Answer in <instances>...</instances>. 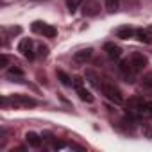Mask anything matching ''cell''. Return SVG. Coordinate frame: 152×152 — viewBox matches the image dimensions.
Instances as JSON below:
<instances>
[{"mask_svg": "<svg viewBox=\"0 0 152 152\" xmlns=\"http://www.w3.org/2000/svg\"><path fill=\"white\" fill-rule=\"evenodd\" d=\"M83 15L84 16H97L100 13V4L97 0H84L83 2Z\"/></svg>", "mask_w": 152, "mask_h": 152, "instance_id": "cell-4", "label": "cell"}, {"mask_svg": "<svg viewBox=\"0 0 152 152\" xmlns=\"http://www.w3.org/2000/svg\"><path fill=\"white\" fill-rule=\"evenodd\" d=\"M2 104H4V106L11 104L15 109H23V107H34V106H38V102H36L32 97L22 95V93H15V95H11L9 99H2Z\"/></svg>", "mask_w": 152, "mask_h": 152, "instance_id": "cell-1", "label": "cell"}, {"mask_svg": "<svg viewBox=\"0 0 152 152\" xmlns=\"http://www.w3.org/2000/svg\"><path fill=\"white\" fill-rule=\"evenodd\" d=\"M25 140H27L29 147H32V148H39L41 143H43V136H39L36 132H27L25 134Z\"/></svg>", "mask_w": 152, "mask_h": 152, "instance_id": "cell-9", "label": "cell"}, {"mask_svg": "<svg viewBox=\"0 0 152 152\" xmlns=\"http://www.w3.org/2000/svg\"><path fill=\"white\" fill-rule=\"evenodd\" d=\"M38 56H39V57H47V56H48V47L39 45V47H38Z\"/></svg>", "mask_w": 152, "mask_h": 152, "instance_id": "cell-19", "label": "cell"}, {"mask_svg": "<svg viewBox=\"0 0 152 152\" xmlns=\"http://www.w3.org/2000/svg\"><path fill=\"white\" fill-rule=\"evenodd\" d=\"M9 32H11V34H20V32H22V27H11Z\"/></svg>", "mask_w": 152, "mask_h": 152, "instance_id": "cell-23", "label": "cell"}, {"mask_svg": "<svg viewBox=\"0 0 152 152\" xmlns=\"http://www.w3.org/2000/svg\"><path fill=\"white\" fill-rule=\"evenodd\" d=\"M136 38H138L141 43H147V45L152 43V34H150L147 29H138V31H136Z\"/></svg>", "mask_w": 152, "mask_h": 152, "instance_id": "cell-12", "label": "cell"}, {"mask_svg": "<svg viewBox=\"0 0 152 152\" xmlns=\"http://www.w3.org/2000/svg\"><path fill=\"white\" fill-rule=\"evenodd\" d=\"M104 50L107 52V57H111V59H120V56H122V48L115 43H107L104 47Z\"/></svg>", "mask_w": 152, "mask_h": 152, "instance_id": "cell-10", "label": "cell"}, {"mask_svg": "<svg viewBox=\"0 0 152 152\" xmlns=\"http://www.w3.org/2000/svg\"><path fill=\"white\" fill-rule=\"evenodd\" d=\"M57 79H59V81H61V83H63L64 86H70V84L73 83V81H72V79L68 77V75H66V73L63 72V70H57Z\"/></svg>", "mask_w": 152, "mask_h": 152, "instance_id": "cell-17", "label": "cell"}, {"mask_svg": "<svg viewBox=\"0 0 152 152\" xmlns=\"http://www.w3.org/2000/svg\"><path fill=\"white\" fill-rule=\"evenodd\" d=\"M0 64H2V68H6V66L9 64V57H7V54H2V56H0Z\"/></svg>", "mask_w": 152, "mask_h": 152, "instance_id": "cell-21", "label": "cell"}, {"mask_svg": "<svg viewBox=\"0 0 152 152\" xmlns=\"http://www.w3.org/2000/svg\"><path fill=\"white\" fill-rule=\"evenodd\" d=\"M106 2V7H107V11H116L118 9V6H120V0H104Z\"/></svg>", "mask_w": 152, "mask_h": 152, "instance_id": "cell-18", "label": "cell"}, {"mask_svg": "<svg viewBox=\"0 0 152 152\" xmlns=\"http://www.w3.org/2000/svg\"><path fill=\"white\" fill-rule=\"evenodd\" d=\"M73 84H75V91H77V95H79L81 100H84V102H88V104L93 102V95L83 86V79H81V77H75V79H73Z\"/></svg>", "mask_w": 152, "mask_h": 152, "instance_id": "cell-3", "label": "cell"}, {"mask_svg": "<svg viewBox=\"0 0 152 152\" xmlns=\"http://www.w3.org/2000/svg\"><path fill=\"white\" fill-rule=\"evenodd\" d=\"M115 34H116V38H120V39H129V38L136 36V31H134L132 27L125 25V27H118V29L115 31Z\"/></svg>", "mask_w": 152, "mask_h": 152, "instance_id": "cell-8", "label": "cell"}, {"mask_svg": "<svg viewBox=\"0 0 152 152\" xmlns=\"http://www.w3.org/2000/svg\"><path fill=\"white\" fill-rule=\"evenodd\" d=\"M120 72L125 75L127 79H131V83H134L132 79H134V75L138 73V70L134 68V64L131 63V59H124V61L120 63Z\"/></svg>", "mask_w": 152, "mask_h": 152, "instance_id": "cell-6", "label": "cell"}, {"mask_svg": "<svg viewBox=\"0 0 152 152\" xmlns=\"http://www.w3.org/2000/svg\"><path fill=\"white\" fill-rule=\"evenodd\" d=\"M100 91H102V95H104L107 100H111V102H115V104H122V102H124V97H122L120 90L115 88L113 84H107V83L100 84Z\"/></svg>", "mask_w": 152, "mask_h": 152, "instance_id": "cell-2", "label": "cell"}, {"mask_svg": "<svg viewBox=\"0 0 152 152\" xmlns=\"http://www.w3.org/2000/svg\"><path fill=\"white\" fill-rule=\"evenodd\" d=\"M143 86H145L147 90H152V73H148L147 77L143 79Z\"/></svg>", "mask_w": 152, "mask_h": 152, "instance_id": "cell-20", "label": "cell"}, {"mask_svg": "<svg viewBox=\"0 0 152 152\" xmlns=\"http://www.w3.org/2000/svg\"><path fill=\"white\" fill-rule=\"evenodd\" d=\"M147 31H148V32H150V34H152V25H150V27H148V29H147Z\"/></svg>", "mask_w": 152, "mask_h": 152, "instance_id": "cell-24", "label": "cell"}, {"mask_svg": "<svg viewBox=\"0 0 152 152\" xmlns=\"http://www.w3.org/2000/svg\"><path fill=\"white\" fill-rule=\"evenodd\" d=\"M41 25H43L41 22H34V23H32V31H34V32H41Z\"/></svg>", "mask_w": 152, "mask_h": 152, "instance_id": "cell-22", "label": "cell"}, {"mask_svg": "<svg viewBox=\"0 0 152 152\" xmlns=\"http://www.w3.org/2000/svg\"><path fill=\"white\" fill-rule=\"evenodd\" d=\"M7 77H9V79H15L16 83H20L22 77H23V72H22L20 68H11V70L7 72Z\"/></svg>", "mask_w": 152, "mask_h": 152, "instance_id": "cell-14", "label": "cell"}, {"mask_svg": "<svg viewBox=\"0 0 152 152\" xmlns=\"http://www.w3.org/2000/svg\"><path fill=\"white\" fill-rule=\"evenodd\" d=\"M129 59H131V63L134 64V68H136L138 72H141V70L147 66V56L141 54V52H132Z\"/></svg>", "mask_w": 152, "mask_h": 152, "instance_id": "cell-7", "label": "cell"}, {"mask_svg": "<svg viewBox=\"0 0 152 152\" xmlns=\"http://www.w3.org/2000/svg\"><path fill=\"white\" fill-rule=\"evenodd\" d=\"M90 57H91V48H83V50L73 54V59L77 61V63H86Z\"/></svg>", "mask_w": 152, "mask_h": 152, "instance_id": "cell-11", "label": "cell"}, {"mask_svg": "<svg viewBox=\"0 0 152 152\" xmlns=\"http://www.w3.org/2000/svg\"><path fill=\"white\" fill-rule=\"evenodd\" d=\"M39 34H43L45 38H56L57 31H56V27H52V25H48V23H43V25H41V32H39Z\"/></svg>", "mask_w": 152, "mask_h": 152, "instance_id": "cell-13", "label": "cell"}, {"mask_svg": "<svg viewBox=\"0 0 152 152\" xmlns=\"http://www.w3.org/2000/svg\"><path fill=\"white\" fill-rule=\"evenodd\" d=\"M141 118H152V100H145L141 109Z\"/></svg>", "mask_w": 152, "mask_h": 152, "instance_id": "cell-15", "label": "cell"}, {"mask_svg": "<svg viewBox=\"0 0 152 152\" xmlns=\"http://www.w3.org/2000/svg\"><path fill=\"white\" fill-rule=\"evenodd\" d=\"M84 0H66V6H68V11L70 13H75L81 6H83Z\"/></svg>", "mask_w": 152, "mask_h": 152, "instance_id": "cell-16", "label": "cell"}, {"mask_svg": "<svg viewBox=\"0 0 152 152\" xmlns=\"http://www.w3.org/2000/svg\"><path fill=\"white\" fill-rule=\"evenodd\" d=\"M18 50H20L29 61L34 59V50H32V39H31V38H23V39L20 41V45H18Z\"/></svg>", "mask_w": 152, "mask_h": 152, "instance_id": "cell-5", "label": "cell"}]
</instances>
